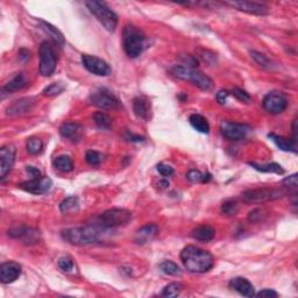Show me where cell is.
<instances>
[{"label": "cell", "instance_id": "e575fe53", "mask_svg": "<svg viewBox=\"0 0 298 298\" xmlns=\"http://www.w3.org/2000/svg\"><path fill=\"white\" fill-rule=\"evenodd\" d=\"M26 148H27V152L31 155H37L42 152L43 142L39 137H29Z\"/></svg>", "mask_w": 298, "mask_h": 298}, {"label": "cell", "instance_id": "4dcf8cb0", "mask_svg": "<svg viewBox=\"0 0 298 298\" xmlns=\"http://www.w3.org/2000/svg\"><path fill=\"white\" fill-rule=\"evenodd\" d=\"M78 207H80V200L74 196L63 199L61 204H59V210H61L63 213H69V212L76 211L78 210Z\"/></svg>", "mask_w": 298, "mask_h": 298}, {"label": "cell", "instance_id": "9a60e30c", "mask_svg": "<svg viewBox=\"0 0 298 298\" xmlns=\"http://www.w3.org/2000/svg\"><path fill=\"white\" fill-rule=\"evenodd\" d=\"M226 5H229L233 9L238 11H241V12L253 14V16H267L269 14L270 9L269 6H267L266 4L263 3H258V2H231V3H225Z\"/></svg>", "mask_w": 298, "mask_h": 298}, {"label": "cell", "instance_id": "7dc6e473", "mask_svg": "<svg viewBox=\"0 0 298 298\" xmlns=\"http://www.w3.org/2000/svg\"><path fill=\"white\" fill-rule=\"evenodd\" d=\"M183 61L185 63V66H190V68H195V66L198 65V62H197V59L195 56H191V55H185L183 57Z\"/></svg>", "mask_w": 298, "mask_h": 298}, {"label": "cell", "instance_id": "52a82bcc", "mask_svg": "<svg viewBox=\"0 0 298 298\" xmlns=\"http://www.w3.org/2000/svg\"><path fill=\"white\" fill-rule=\"evenodd\" d=\"M87 6L90 12L96 17L104 28L109 32H114L118 26V16L112 11L105 3L102 2H88Z\"/></svg>", "mask_w": 298, "mask_h": 298}, {"label": "cell", "instance_id": "7a4b0ae2", "mask_svg": "<svg viewBox=\"0 0 298 298\" xmlns=\"http://www.w3.org/2000/svg\"><path fill=\"white\" fill-rule=\"evenodd\" d=\"M102 227L93 225L82 226V227H71L62 231L63 240L69 242L73 246H87L98 242L103 236Z\"/></svg>", "mask_w": 298, "mask_h": 298}, {"label": "cell", "instance_id": "4fadbf2b", "mask_svg": "<svg viewBox=\"0 0 298 298\" xmlns=\"http://www.w3.org/2000/svg\"><path fill=\"white\" fill-rule=\"evenodd\" d=\"M220 132L222 136L227 140L239 141L245 139L247 133L249 132V127L244 124L224 120L220 124Z\"/></svg>", "mask_w": 298, "mask_h": 298}, {"label": "cell", "instance_id": "ab89813d", "mask_svg": "<svg viewBox=\"0 0 298 298\" xmlns=\"http://www.w3.org/2000/svg\"><path fill=\"white\" fill-rule=\"evenodd\" d=\"M57 264L59 269L65 271V273H69V271L73 269V261L70 256H62V258H59Z\"/></svg>", "mask_w": 298, "mask_h": 298}, {"label": "cell", "instance_id": "7402d4cb", "mask_svg": "<svg viewBox=\"0 0 298 298\" xmlns=\"http://www.w3.org/2000/svg\"><path fill=\"white\" fill-rule=\"evenodd\" d=\"M40 28L46 33V34L50 37L54 44H56L59 49H62L65 44V37L62 34V32L55 27V26L50 25L49 22H46L43 20H40Z\"/></svg>", "mask_w": 298, "mask_h": 298}, {"label": "cell", "instance_id": "f546056e", "mask_svg": "<svg viewBox=\"0 0 298 298\" xmlns=\"http://www.w3.org/2000/svg\"><path fill=\"white\" fill-rule=\"evenodd\" d=\"M159 268L163 274L169 275V276H180L182 273L181 268L173 261H163L162 263H160Z\"/></svg>", "mask_w": 298, "mask_h": 298}, {"label": "cell", "instance_id": "1f68e13d", "mask_svg": "<svg viewBox=\"0 0 298 298\" xmlns=\"http://www.w3.org/2000/svg\"><path fill=\"white\" fill-rule=\"evenodd\" d=\"M251 56L260 66H262V68L268 69V70L273 69L274 63L269 57H268V56H266L264 54H261L259 51H255V50H251Z\"/></svg>", "mask_w": 298, "mask_h": 298}, {"label": "cell", "instance_id": "e0dca14e", "mask_svg": "<svg viewBox=\"0 0 298 298\" xmlns=\"http://www.w3.org/2000/svg\"><path fill=\"white\" fill-rule=\"evenodd\" d=\"M21 275V266L14 261L4 262L0 266V281L4 284L16 282Z\"/></svg>", "mask_w": 298, "mask_h": 298}, {"label": "cell", "instance_id": "f6af8a7d", "mask_svg": "<svg viewBox=\"0 0 298 298\" xmlns=\"http://www.w3.org/2000/svg\"><path fill=\"white\" fill-rule=\"evenodd\" d=\"M254 296H258V297H267V298H275V297H277L278 295H277V292H276V291H274L273 289H263V290H261L260 292L255 293Z\"/></svg>", "mask_w": 298, "mask_h": 298}, {"label": "cell", "instance_id": "ee69618b", "mask_svg": "<svg viewBox=\"0 0 298 298\" xmlns=\"http://www.w3.org/2000/svg\"><path fill=\"white\" fill-rule=\"evenodd\" d=\"M263 213H264L263 210H261V208H256V210L252 211L251 213H249L248 220L252 221V222L259 221V220H261V218H262V214Z\"/></svg>", "mask_w": 298, "mask_h": 298}, {"label": "cell", "instance_id": "5bb4252c", "mask_svg": "<svg viewBox=\"0 0 298 298\" xmlns=\"http://www.w3.org/2000/svg\"><path fill=\"white\" fill-rule=\"evenodd\" d=\"M9 236L13 239L21 240L25 245H35L40 241L41 238L39 231L26 226L13 227L9 231Z\"/></svg>", "mask_w": 298, "mask_h": 298}, {"label": "cell", "instance_id": "d6986e66", "mask_svg": "<svg viewBox=\"0 0 298 298\" xmlns=\"http://www.w3.org/2000/svg\"><path fill=\"white\" fill-rule=\"evenodd\" d=\"M84 129L80 124L76 122H65L59 127V134L63 139L69 140L70 142L77 143L82 140Z\"/></svg>", "mask_w": 298, "mask_h": 298}, {"label": "cell", "instance_id": "d6a6232c", "mask_svg": "<svg viewBox=\"0 0 298 298\" xmlns=\"http://www.w3.org/2000/svg\"><path fill=\"white\" fill-rule=\"evenodd\" d=\"M93 121H95V124L98 126L99 128L102 129L111 128V125H112L111 118L106 113H104V112H96V113L93 114Z\"/></svg>", "mask_w": 298, "mask_h": 298}, {"label": "cell", "instance_id": "b9f144b4", "mask_svg": "<svg viewBox=\"0 0 298 298\" xmlns=\"http://www.w3.org/2000/svg\"><path fill=\"white\" fill-rule=\"evenodd\" d=\"M156 169H158L159 173L161 174L162 176H165V177H170L175 174L174 168L168 166V165H165V163H159L158 168H156Z\"/></svg>", "mask_w": 298, "mask_h": 298}, {"label": "cell", "instance_id": "74e56055", "mask_svg": "<svg viewBox=\"0 0 298 298\" xmlns=\"http://www.w3.org/2000/svg\"><path fill=\"white\" fill-rule=\"evenodd\" d=\"M65 90V87L62 83H53L49 87H47L43 90V95L47 97H55L61 95V93Z\"/></svg>", "mask_w": 298, "mask_h": 298}, {"label": "cell", "instance_id": "4316f807", "mask_svg": "<svg viewBox=\"0 0 298 298\" xmlns=\"http://www.w3.org/2000/svg\"><path fill=\"white\" fill-rule=\"evenodd\" d=\"M189 121H190V125H191L197 132L203 133V134H207L210 132V124H208L207 119L203 117L202 114H198V113L191 114L189 118Z\"/></svg>", "mask_w": 298, "mask_h": 298}, {"label": "cell", "instance_id": "f35d334b", "mask_svg": "<svg viewBox=\"0 0 298 298\" xmlns=\"http://www.w3.org/2000/svg\"><path fill=\"white\" fill-rule=\"evenodd\" d=\"M238 210H239V206H238V203L233 199H229L226 202H224L221 205V212L226 215H234L237 214Z\"/></svg>", "mask_w": 298, "mask_h": 298}, {"label": "cell", "instance_id": "7bdbcfd3", "mask_svg": "<svg viewBox=\"0 0 298 298\" xmlns=\"http://www.w3.org/2000/svg\"><path fill=\"white\" fill-rule=\"evenodd\" d=\"M283 184L289 189H297V175L293 174L291 176L284 178L283 180Z\"/></svg>", "mask_w": 298, "mask_h": 298}, {"label": "cell", "instance_id": "ac0fdd59", "mask_svg": "<svg viewBox=\"0 0 298 298\" xmlns=\"http://www.w3.org/2000/svg\"><path fill=\"white\" fill-rule=\"evenodd\" d=\"M36 104V99L34 97H26L14 102L12 105H10L6 110V114L10 117H19V115H24L28 112H31L33 107Z\"/></svg>", "mask_w": 298, "mask_h": 298}, {"label": "cell", "instance_id": "277c9868", "mask_svg": "<svg viewBox=\"0 0 298 298\" xmlns=\"http://www.w3.org/2000/svg\"><path fill=\"white\" fill-rule=\"evenodd\" d=\"M171 72H173L174 76H176L182 81L190 82V83H192L195 87L199 88L203 91H208L213 88V81L196 68H190V66L185 65H174L171 68Z\"/></svg>", "mask_w": 298, "mask_h": 298}, {"label": "cell", "instance_id": "44dd1931", "mask_svg": "<svg viewBox=\"0 0 298 298\" xmlns=\"http://www.w3.org/2000/svg\"><path fill=\"white\" fill-rule=\"evenodd\" d=\"M230 288L233 289L234 291L239 292L240 295L246 297H253L255 295L254 285L245 277H234L229 283Z\"/></svg>", "mask_w": 298, "mask_h": 298}, {"label": "cell", "instance_id": "c3c4849f", "mask_svg": "<svg viewBox=\"0 0 298 298\" xmlns=\"http://www.w3.org/2000/svg\"><path fill=\"white\" fill-rule=\"evenodd\" d=\"M26 171H27V173L29 175H31L32 178H35V177H40L41 176L40 170L37 169V168H35V167H32V166L26 167Z\"/></svg>", "mask_w": 298, "mask_h": 298}, {"label": "cell", "instance_id": "836d02e7", "mask_svg": "<svg viewBox=\"0 0 298 298\" xmlns=\"http://www.w3.org/2000/svg\"><path fill=\"white\" fill-rule=\"evenodd\" d=\"M186 178H188V181L191 182V183H206L211 180V175L210 174H206L204 175L200 173L199 170H190L188 174H186Z\"/></svg>", "mask_w": 298, "mask_h": 298}, {"label": "cell", "instance_id": "60d3db41", "mask_svg": "<svg viewBox=\"0 0 298 298\" xmlns=\"http://www.w3.org/2000/svg\"><path fill=\"white\" fill-rule=\"evenodd\" d=\"M230 93L232 96H234L236 97V98L238 99V100H240V102H242V103H246V104H248L249 102H251V96H249V93L247 92V91H245V90H242V89H238V88H236V89H233L232 91H230Z\"/></svg>", "mask_w": 298, "mask_h": 298}, {"label": "cell", "instance_id": "83f0119b", "mask_svg": "<svg viewBox=\"0 0 298 298\" xmlns=\"http://www.w3.org/2000/svg\"><path fill=\"white\" fill-rule=\"evenodd\" d=\"M53 166L55 169L62 173H69L73 169V161L69 155H59L54 159Z\"/></svg>", "mask_w": 298, "mask_h": 298}, {"label": "cell", "instance_id": "2e32d148", "mask_svg": "<svg viewBox=\"0 0 298 298\" xmlns=\"http://www.w3.org/2000/svg\"><path fill=\"white\" fill-rule=\"evenodd\" d=\"M17 148L13 144H5L0 149V178L4 180L16 162Z\"/></svg>", "mask_w": 298, "mask_h": 298}, {"label": "cell", "instance_id": "d4e9b609", "mask_svg": "<svg viewBox=\"0 0 298 298\" xmlns=\"http://www.w3.org/2000/svg\"><path fill=\"white\" fill-rule=\"evenodd\" d=\"M191 236L199 241L208 242L214 239L215 230L210 225H200L192 231Z\"/></svg>", "mask_w": 298, "mask_h": 298}, {"label": "cell", "instance_id": "7c38bea8", "mask_svg": "<svg viewBox=\"0 0 298 298\" xmlns=\"http://www.w3.org/2000/svg\"><path fill=\"white\" fill-rule=\"evenodd\" d=\"M51 185H53V181L48 176L35 177L18 184L21 190H25V191L32 193V195H43V193L49 191Z\"/></svg>", "mask_w": 298, "mask_h": 298}, {"label": "cell", "instance_id": "3957f363", "mask_svg": "<svg viewBox=\"0 0 298 298\" xmlns=\"http://www.w3.org/2000/svg\"><path fill=\"white\" fill-rule=\"evenodd\" d=\"M122 47L129 58H136L146 49L147 37L135 26L127 25L122 31Z\"/></svg>", "mask_w": 298, "mask_h": 298}, {"label": "cell", "instance_id": "6da1fadb", "mask_svg": "<svg viewBox=\"0 0 298 298\" xmlns=\"http://www.w3.org/2000/svg\"><path fill=\"white\" fill-rule=\"evenodd\" d=\"M181 261L185 269L190 273L204 274L214 266V260L211 253L196 246H186L181 252Z\"/></svg>", "mask_w": 298, "mask_h": 298}, {"label": "cell", "instance_id": "8d00e7d4", "mask_svg": "<svg viewBox=\"0 0 298 298\" xmlns=\"http://www.w3.org/2000/svg\"><path fill=\"white\" fill-rule=\"evenodd\" d=\"M85 160H87V162L89 163V165L97 167L103 162L104 156H103L102 153H99V152L88 151L87 155H85Z\"/></svg>", "mask_w": 298, "mask_h": 298}, {"label": "cell", "instance_id": "5b68a950", "mask_svg": "<svg viewBox=\"0 0 298 298\" xmlns=\"http://www.w3.org/2000/svg\"><path fill=\"white\" fill-rule=\"evenodd\" d=\"M288 189L285 188H258L249 189L242 192L241 198L248 204H262L273 200L281 199L288 195Z\"/></svg>", "mask_w": 298, "mask_h": 298}, {"label": "cell", "instance_id": "d590c367", "mask_svg": "<svg viewBox=\"0 0 298 298\" xmlns=\"http://www.w3.org/2000/svg\"><path fill=\"white\" fill-rule=\"evenodd\" d=\"M182 289H183V285L180 284V283L173 282L170 284L165 286L162 291V296L165 297H177L182 292Z\"/></svg>", "mask_w": 298, "mask_h": 298}, {"label": "cell", "instance_id": "bcb514c9", "mask_svg": "<svg viewBox=\"0 0 298 298\" xmlns=\"http://www.w3.org/2000/svg\"><path fill=\"white\" fill-rule=\"evenodd\" d=\"M230 95H231L230 91L220 90L217 93V102L220 104V105H225L226 102H227V98H229Z\"/></svg>", "mask_w": 298, "mask_h": 298}, {"label": "cell", "instance_id": "9c48e42d", "mask_svg": "<svg viewBox=\"0 0 298 298\" xmlns=\"http://www.w3.org/2000/svg\"><path fill=\"white\" fill-rule=\"evenodd\" d=\"M90 103L99 109L112 110L120 105L119 99L110 90L105 88H99L90 95Z\"/></svg>", "mask_w": 298, "mask_h": 298}, {"label": "cell", "instance_id": "f1b7e54d", "mask_svg": "<svg viewBox=\"0 0 298 298\" xmlns=\"http://www.w3.org/2000/svg\"><path fill=\"white\" fill-rule=\"evenodd\" d=\"M249 166L254 168L255 170L261 171V173H273V174H278L282 175L284 174V169L277 165V163H267V165H259V163L255 162H249Z\"/></svg>", "mask_w": 298, "mask_h": 298}, {"label": "cell", "instance_id": "cb8c5ba5", "mask_svg": "<svg viewBox=\"0 0 298 298\" xmlns=\"http://www.w3.org/2000/svg\"><path fill=\"white\" fill-rule=\"evenodd\" d=\"M28 85V80L26 77L25 73H17L9 83L5 84V87L3 88V91H6L7 93L10 92H16L19 90L26 88Z\"/></svg>", "mask_w": 298, "mask_h": 298}, {"label": "cell", "instance_id": "ba28073f", "mask_svg": "<svg viewBox=\"0 0 298 298\" xmlns=\"http://www.w3.org/2000/svg\"><path fill=\"white\" fill-rule=\"evenodd\" d=\"M40 73L44 77L53 76L57 66L58 57L55 46L50 41H43L40 44Z\"/></svg>", "mask_w": 298, "mask_h": 298}, {"label": "cell", "instance_id": "ffe728a7", "mask_svg": "<svg viewBox=\"0 0 298 298\" xmlns=\"http://www.w3.org/2000/svg\"><path fill=\"white\" fill-rule=\"evenodd\" d=\"M158 233L159 227L156 224H147V225L141 227L140 230H137V232L135 233V238H134V241H135L137 245H146L154 239V238L158 236Z\"/></svg>", "mask_w": 298, "mask_h": 298}, {"label": "cell", "instance_id": "8fae6325", "mask_svg": "<svg viewBox=\"0 0 298 298\" xmlns=\"http://www.w3.org/2000/svg\"><path fill=\"white\" fill-rule=\"evenodd\" d=\"M82 63H83L84 68L87 69L89 72L96 74V76L105 77L109 76L111 73V68L109 63L105 62L102 58L97 57V56L83 54L82 55Z\"/></svg>", "mask_w": 298, "mask_h": 298}, {"label": "cell", "instance_id": "484cf974", "mask_svg": "<svg viewBox=\"0 0 298 298\" xmlns=\"http://www.w3.org/2000/svg\"><path fill=\"white\" fill-rule=\"evenodd\" d=\"M273 140V142L276 144V146L281 149L283 152H291V153H297V147H296V141L289 140L284 136H279L276 134H269L268 135Z\"/></svg>", "mask_w": 298, "mask_h": 298}, {"label": "cell", "instance_id": "603a6c76", "mask_svg": "<svg viewBox=\"0 0 298 298\" xmlns=\"http://www.w3.org/2000/svg\"><path fill=\"white\" fill-rule=\"evenodd\" d=\"M133 112L139 119L148 120L151 117V102L143 96L135 97L133 99Z\"/></svg>", "mask_w": 298, "mask_h": 298}, {"label": "cell", "instance_id": "8992f818", "mask_svg": "<svg viewBox=\"0 0 298 298\" xmlns=\"http://www.w3.org/2000/svg\"><path fill=\"white\" fill-rule=\"evenodd\" d=\"M132 219V213L125 208H110L103 212L96 218L95 225L102 227L103 230L117 229V227L125 226Z\"/></svg>", "mask_w": 298, "mask_h": 298}, {"label": "cell", "instance_id": "30bf717a", "mask_svg": "<svg viewBox=\"0 0 298 298\" xmlns=\"http://www.w3.org/2000/svg\"><path fill=\"white\" fill-rule=\"evenodd\" d=\"M262 105L270 114H281L288 107V98L282 92H269L263 98Z\"/></svg>", "mask_w": 298, "mask_h": 298}, {"label": "cell", "instance_id": "681fc988", "mask_svg": "<svg viewBox=\"0 0 298 298\" xmlns=\"http://www.w3.org/2000/svg\"><path fill=\"white\" fill-rule=\"evenodd\" d=\"M127 139L129 141H135V142H141V141L144 140L143 136H139V135H133V134H129V136H127Z\"/></svg>", "mask_w": 298, "mask_h": 298}]
</instances>
